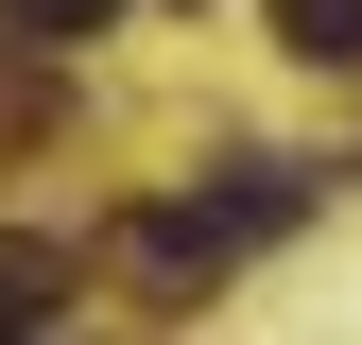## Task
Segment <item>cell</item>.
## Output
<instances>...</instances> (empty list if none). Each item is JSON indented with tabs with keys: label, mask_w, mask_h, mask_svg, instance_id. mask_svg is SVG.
Returning <instances> with one entry per match:
<instances>
[{
	"label": "cell",
	"mask_w": 362,
	"mask_h": 345,
	"mask_svg": "<svg viewBox=\"0 0 362 345\" xmlns=\"http://www.w3.org/2000/svg\"><path fill=\"white\" fill-rule=\"evenodd\" d=\"M121 259H139V276H156V293H207V276H224V259H242V225H224V207L190 190V207H139V225H121Z\"/></svg>",
	"instance_id": "obj_1"
},
{
	"label": "cell",
	"mask_w": 362,
	"mask_h": 345,
	"mask_svg": "<svg viewBox=\"0 0 362 345\" xmlns=\"http://www.w3.org/2000/svg\"><path fill=\"white\" fill-rule=\"evenodd\" d=\"M52 311H69V242L52 225H0V345H35Z\"/></svg>",
	"instance_id": "obj_2"
},
{
	"label": "cell",
	"mask_w": 362,
	"mask_h": 345,
	"mask_svg": "<svg viewBox=\"0 0 362 345\" xmlns=\"http://www.w3.org/2000/svg\"><path fill=\"white\" fill-rule=\"evenodd\" d=\"M276 52H310V69H362V0H276Z\"/></svg>",
	"instance_id": "obj_3"
},
{
	"label": "cell",
	"mask_w": 362,
	"mask_h": 345,
	"mask_svg": "<svg viewBox=\"0 0 362 345\" xmlns=\"http://www.w3.org/2000/svg\"><path fill=\"white\" fill-rule=\"evenodd\" d=\"M121 0H0V52H69V35H104Z\"/></svg>",
	"instance_id": "obj_4"
},
{
	"label": "cell",
	"mask_w": 362,
	"mask_h": 345,
	"mask_svg": "<svg viewBox=\"0 0 362 345\" xmlns=\"http://www.w3.org/2000/svg\"><path fill=\"white\" fill-rule=\"evenodd\" d=\"M35 345H69V328H35Z\"/></svg>",
	"instance_id": "obj_5"
}]
</instances>
